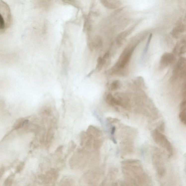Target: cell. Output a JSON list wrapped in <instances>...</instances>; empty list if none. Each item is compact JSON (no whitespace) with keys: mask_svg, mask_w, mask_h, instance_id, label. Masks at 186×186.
I'll list each match as a JSON object with an SVG mask.
<instances>
[{"mask_svg":"<svg viewBox=\"0 0 186 186\" xmlns=\"http://www.w3.org/2000/svg\"><path fill=\"white\" fill-rule=\"evenodd\" d=\"M121 168L125 186H146L150 183L149 177L139 160L124 161L121 163Z\"/></svg>","mask_w":186,"mask_h":186,"instance_id":"6da1fadb","label":"cell"},{"mask_svg":"<svg viewBox=\"0 0 186 186\" xmlns=\"http://www.w3.org/2000/svg\"><path fill=\"white\" fill-rule=\"evenodd\" d=\"M116 124L114 134L116 132L117 135L115 137L117 138L119 141L121 156H125L132 154L134 151L135 144L138 135L137 131L131 127L120 125L119 123L117 127Z\"/></svg>","mask_w":186,"mask_h":186,"instance_id":"7a4b0ae2","label":"cell"},{"mask_svg":"<svg viewBox=\"0 0 186 186\" xmlns=\"http://www.w3.org/2000/svg\"><path fill=\"white\" fill-rule=\"evenodd\" d=\"M102 131L95 126H89L86 131L83 132L80 138L82 148L93 151H100L103 144Z\"/></svg>","mask_w":186,"mask_h":186,"instance_id":"3957f363","label":"cell"},{"mask_svg":"<svg viewBox=\"0 0 186 186\" xmlns=\"http://www.w3.org/2000/svg\"><path fill=\"white\" fill-rule=\"evenodd\" d=\"M104 174L102 166L97 167L89 170L84 175L83 180L89 186H97L102 180Z\"/></svg>","mask_w":186,"mask_h":186,"instance_id":"277c9868","label":"cell"},{"mask_svg":"<svg viewBox=\"0 0 186 186\" xmlns=\"http://www.w3.org/2000/svg\"><path fill=\"white\" fill-rule=\"evenodd\" d=\"M137 45L138 44H136L135 45L130 46L124 49V51L121 53L116 65H115L114 68H112L111 71L112 72L114 73L117 70L119 69H123L126 67L130 62L132 56Z\"/></svg>","mask_w":186,"mask_h":186,"instance_id":"5b68a950","label":"cell"},{"mask_svg":"<svg viewBox=\"0 0 186 186\" xmlns=\"http://www.w3.org/2000/svg\"><path fill=\"white\" fill-rule=\"evenodd\" d=\"M152 137L155 142L166 150L170 155L173 153V148L171 144L165 136L159 132L158 129H155L152 133Z\"/></svg>","mask_w":186,"mask_h":186,"instance_id":"8992f818","label":"cell"},{"mask_svg":"<svg viewBox=\"0 0 186 186\" xmlns=\"http://www.w3.org/2000/svg\"><path fill=\"white\" fill-rule=\"evenodd\" d=\"M160 154L156 152L153 156V163L159 176L163 177L165 172V168Z\"/></svg>","mask_w":186,"mask_h":186,"instance_id":"52a82bcc","label":"cell"},{"mask_svg":"<svg viewBox=\"0 0 186 186\" xmlns=\"http://www.w3.org/2000/svg\"><path fill=\"white\" fill-rule=\"evenodd\" d=\"M116 169L115 168H112L109 171L108 174H107V177L105 179L103 182L102 184H105V185H107V184H111V185H112V184L115 185V184H116L117 179L118 176V172Z\"/></svg>","mask_w":186,"mask_h":186,"instance_id":"ba28073f","label":"cell"},{"mask_svg":"<svg viewBox=\"0 0 186 186\" xmlns=\"http://www.w3.org/2000/svg\"><path fill=\"white\" fill-rule=\"evenodd\" d=\"M102 3L105 6L109 8H113L119 6L120 3L117 0H101Z\"/></svg>","mask_w":186,"mask_h":186,"instance_id":"9c48e42d","label":"cell"},{"mask_svg":"<svg viewBox=\"0 0 186 186\" xmlns=\"http://www.w3.org/2000/svg\"><path fill=\"white\" fill-rule=\"evenodd\" d=\"M106 102L109 105L115 107L116 102V98L111 93L107 94L105 97Z\"/></svg>","mask_w":186,"mask_h":186,"instance_id":"30bf717a","label":"cell"},{"mask_svg":"<svg viewBox=\"0 0 186 186\" xmlns=\"http://www.w3.org/2000/svg\"><path fill=\"white\" fill-rule=\"evenodd\" d=\"M106 60L103 57H99L97 59L96 70L98 71H100L102 69V67L106 62Z\"/></svg>","mask_w":186,"mask_h":186,"instance_id":"8fae6325","label":"cell"},{"mask_svg":"<svg viewBox=\"0 0 186 186\" xmlns=\"http://www.w3.org/2000/svg\"><path fill=\"white\" fill-rule=\"evenodd\" d=\"M120 81L119 80H115L112 82L109 86V89L111 90L115 91L119 88L120 87Z\"/></svg>","mask_w":186,"mask_h":186,"instance_id":"7c38bea8","label":"cell"},{"mask_svg":"<svg viewBox=\"0 0 186 186\" xmlns=\"http://www.w3.org/2000/svg\"><path fill=\"white\" fill-rule=\"evenodd\" d=\"M28 121V120H24V119H20L18 120V122H16L15 126L14 125V128L16 129H18L24 125V124Z\"/></svg>","mask_w":186,"mask_h":186,"instance_id":"4fadbf2b","label":"cell"},{"mask_svg":"<svg viewBox=\"0 0 186 186\" xmlns=\"http://www.w3.org/2000/svg\"><path fill=\"white\" fill-rule=\"evenodd\" d=\"M152 34H150V35L149 36L148 41H147V43H146V45L145 47V49H144V53H146V52L148 51V49L149 45L150 43V41H151V39H152Z\"/></svg>","mask_w":186,"mask_h":186,"instance_id":"5bb4252c","label":"cell"},{"mask_svg":"<svg viewBox=\"0 0 186 186\" xmlns=\"http://www.w3.org/2000/svg\"><path fill=\"white\" fill-rule=\"evenodd\" d=\"M24 166V163L23 162L20 163L17 167V168L16 169V172L17 173L20 172V171L22 170Z\"/></svg>","mask_w":186,"mask_h":186,"instance_id":"9a60e30c","label":"cell"},{"mask_svg":"<svg viewBox=\"0 0 186 186\" xmlns=\"http://www.w3.org/2000/svg\"><path fill=\"white\" fill-rule=\"evenodd\" d=\"M13 175H11L10 176L8 177V178L6 180H5V184H9L11 183H12V178L13 177Z\"/></svg>","mask_w":186,"mask_h":186,"instance_id":"2e32d148","label":"cell"},{"mask_svg":"<svg viewBox=\"0 0 186 186\" xmlns=\"http://www.w3.org/2000/svg\"><path fill=\"white\" fill-rule=\"evenodd\" d=\"M94 70H92V71H91V72H90L89 74L87 75V77H88V78H89V77H90L91 76V75L93 74V73L94 71Z\"/></svg>","mask_w":186,"mask_h":186,"instance_id":"e0dca14e","label":"cell"}]
</instances>
